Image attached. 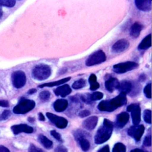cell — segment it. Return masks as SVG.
Listing matches in <instances>:
<instances>
[{
  "instance_id": "1",
  "label": "cell",
  "mask_w": 152,
  "mask_h": 152,
  "mask_svg": "<svg viewBox=\"0 0 152 152\" xmlns=\"http://www.w3.org/2000/svg\"><path fill=\"white\" fill-rule=\"evenodd\" d=\"M126 102V94L120 93L118 96L110 100H103L100 101L97 106V108L102 111L111 112L116 110L118 107L125 105Z\"/></svg>"
},
{
  "instance_id": "2",
  "label": "cell",
  "mask_w": 152,
  "mask_h": 152,
  "mask_svg": "<svg viewBox=\"0 0 152 152\" xmlns=\"http://www.w3.org/2000/svg\"><path fill=\"white\" fill-rule=\"evenodd\" d=\"M113 128V123L109 120L104 119L103 125L98 129L94 136L95 143L100 144L107 141L112 135Z\"/></svg>"
},
{
  "instance_id": "3",
  "label": "cell",
  "mask_w": 152,
  "mask_h": 152,
  "mask_svg": "<svg viewBox=\"0 0 152 152\" xmlns=\"http://www.w3.org/2000/svg\"><path fill=\"white\" fill-rule=\"evenodd\" d=\"M31 75L34 79L43 80L48 79L50 76L51 69L47 64H38L33 68Z\"/></svg>"
},
{
  "instance_id": "4",
  "label": "cell",
  "mask_w": 152,
  "mask_h": 152,
  "mask_svg": "<svg viewBox=\"0 0 152 152\" xmlns=\"http://www.w3.org/2000/svg\"><path fill=\"white\" fill-rule=\"evenodd\" d=\"M35 102L33 100L22 98L17 105L13 108V112L15 114H25L34 108Z\"/></svg>"
},
{
  "instance_id": "5",
  "label": "cell",
  "mask_w": 152,
  "mask_h": 152,
  "mask_svg": "<svg viewBox=\"0 0 152 152\" xmlns=\"http://www.w3.org/2000/svg\"><path fill=\"white\" fill-rule=\"evenodd\" d=\"M138 67V64L134 61H126L124 63H118L113 66L114 72L121 74L124 73Z\"/></svg>"
},
{
  "instance_id": "6",
  "label": "cell",
  "mask_w": 152,
  "mask_h": 152,
  "mask_svg": "<svg viewBox=\"0 0 152 152\" xmlns=\"http://www.w3.org/2000/svg\"><path fill=\"white\" fill-rule=\"evenodd\" d=\"M106 60V56L102 50L97 51L91 54L87 59L86 64L87 66H92L94 65L100 64Z\"/></svg>"
},
{
  "instance_id": "7",
  "label": "cell",
  "mask_w": 152,
  "mask_h": 152,
  "mask_svg": "<svg viewBox=\"0 0 152 152\" xmlns=\"http://www.w3.org/2000/svg\"><path fill=\"white\" fill-rule=\"evenodd\" d=\"M11 80L13 86L16 88L23 87L26 82L25 73L21 70H17L11 75Z\"/></svg>"
},
{
  "instance_id": "8",
  "label": "cell",
  "mask_w": 152,
  "mask_h": 152,
  "mask_svg": "<svg viewBox=\"0 0 152 152\" xmlns=\"http://www.w3.org/2000/svg\"><path fill=\"white\" fill-rule=\"evenodd\" d=\"M126 110L128 112H131L134 125H138L141 120V108L140 105L137 103L131 104L127 107Z\"/></svg>"
},
{
  "instance_id": "9",
  "label": "cell",
  "mask_w": 152,
  "mask_h": 152,
  "mask_svg": "<svg viewBox=\"0 0 152 152\" xmlns=\"http://www.w3.org/2000/svg\"><path fill=\"white\" fill-rule=\"evenodd\" d=\"M46 116L50 121L58 128L64 129L68 125V121L64 117H60L50 112H47Z\"/></svg>"
},
{
  "instance_id": "10",
  "label": "cell",
  "mask_w": 152,
  "mask_h": 152,
  "mask_svg": "<svg viewBox=\"0 0 152 152\" xmlns=\"http://www.w3.org/2000/svg\"><path fill=\"white\" fill-rule=\"evenodd\" d=\"M144 126L142 125H134L128 129V134L136 141H140L144 132Z\"/></svg>"
},
{
  "instance_id": "11",
  "label": "cell",
  "mask_w": 152,
  "mask_h": 152,
  "mask_svg": "<svg viewBox=\"0 0 152 152\" xmlns=\"http://www.w3.org/2000/svg\"><path fill=\"white\" fill-rule=\"evenodd\" d=\"M129 45V42L125 39H121L116 41L112 46V49L114 52H121L126 50Z\"/></svg>"
},
{
  "instance_id": "12",
  "label": "cell",
  "mask_w": 152,
  "mask_h": 152,
  "mask_svg": "<svg viewBox=\"0 0 152 152\" xmlns=\"http://www.w3.org/2000/svg\"><path fill=\"white\" fill-rule=\"evenodd\" d=\"M11 130L15 135L21 132L31 133L33 131V128L26 124H20L11 126Z\"/></svg>"
},
{
  "instance_id": "13",
  "label": "cell",
  "mask_w": 152,
  "mask_h": 152,
  "mask_svg": "<svg viewBox=\"0 0 152 152\" xmlns=\"http://www.w3.org/2000/svg\"><path fill=\"white\" fill-rule=\"evenodd\" d=\"M129 120V114L126 112H122L117 115L116 125L119 128H123Z\"/></svg>"
},
{
  "instance_id": "14",
  "label": "cell",
  "mask_w": 152,
  "mask_h": 152,
  "mask_svg": "<svg viewBox=\"0 0 152 152\" xmlns=\"http://www.w3.org/2000/svg\"><path fill=\"white\" fill-rule=\"evenodd\" d=\"M98 122V117L97 116H91L90 117L87 118L86 120H84L83 122V126L87 129V130H92L93 129Z\"/></svg>"
},
{
  "instance_id": "15",
  "label": "cell",
  "mask_w": 152,
  "mask_h": 152,
  "mask_svg": "<svg viewBox=\"0 0 152 152\" xmlns=\"http://www.w3.org/2000/svg\"><path fill=\"white\" fill-rule=\"evenodd\" d=\"M72 90L70 86L67 85H63L56 88L54 90V93L56 96H61L62 97H65L71 92Z\"/></svg>"
},
{
  "instance_id": "16",
  "label": "cell",
  "mask_w": 152,
  "mask_h": 152,
  "mask_svg": "<svg viewBox=\"0 0 152 152\" xmlns=\"http://www.w3.org/2000/svg\"><path fill=\"white\" fill-rule=\"evenodd\" d=\"M135 4L138 9L143 11H148L151 9V0H136Z\"/></svg>"
},
{
  "instance_id": "17",
  "label": "cell",
  "mask_w": 152,
  "mask_h": 152,
  "mask_svg": "<svg viewBox=\"0 0 152 152\" xmlns=\"http://www.w3.org/2000/svg\"><path fill=\"white\" fill-rule=\"evenodd\" d=\"M133 86L134 85L131 82L128 80H123L119 83L118 89L120 91V93H124L126 95L132 91Z\"/></svg>"
},
{
  "instance_id": "18",
  "label": "cell",
  "mask_w": 152,
  "mask_h": 152,
  "mask_svg": "<svg viewBox=\"0 0 152 152\" xmlns=\"http://www.w3.org/2000/svg\"><path fill=\"white\" fill-rule=\"evenodd\" d=\"M119 85V80L115 77H112L107 79L105 82V87L107 91L112 92L115 89H118Z\"/></svg>"
},
{
  "instance_id": "19",
  "label": "cell",
  "mask_w": 152,
  "mask_h": 152,
  "mask_svg": "<svg viewBox=\"0 0 152 152\" xmlns=\"http://www.w3.org/2000/svg\"><path fill=\"white\" fill-rule=\"evenodd\" d=\"M68 103L66 100L58 99L53 103V108L57 112H62L64 111L68 107Z\"/></svg>"
},
{
  "instance_id": "20",
  "label": "cell",
  "mask_w": 152,
  "mask_h": 152,
  "mask_svg": "<svg viewBox=\"0 0 152 152\" xmlns=\"http://www.w3.org/2000/svg\"><path fill=\"white\" fill-rule=\"evenodd\" d=\"M151 46V35L150 33L146 36L140 42L138 46V48L140 50H145Z\"/></svg>"
},
{
  "instance_id": "21",
  "label": "cell",
  "mask_w": 152,
  "mask_h": 152,
  "mask_svg": "<svg viewBox=\"0 0 152 152\" xmlns=\"http://www.w3.org/2000/svg\"><path fill=\"white\" fill-rule=\"evenodd\" d=\"M142 29V26L140 23L138 22H135L131 27L130 35L132 38H137L139 36Z\"/></svg>"
},
{
  "instance_id": "22",
  "label": "cell",
  "mask_w": 152,
  "mask_h": 152,
  "mask_svg": "<svg viewBox=\"0 0 152 152\" xmlns=\"http://www.w3.org/2000/svg\"><path fill=\"white\" fill-rule=\"evenodd\" d=\"M71 79V77H67L55 82H48V83H43L42 84L40 85L39 86V88H44V87H52V86H57V85H62L63 83H65V82L69 81Z\"/></svg>"
},
{
  "instance_id": "23",
  "label": "cell",
  "mask_w": 152,
  "mask_h": 152,
  "mask_svg": "<svg viewBox=\"0 0 152 152\" xmlns=\"http://www.w3.org/2000/svg\"><path fill=\"white\" fill-rule=\"evenodd\" d=\"M88 82L90 83V89L91 91L97 89L100 86L99 83L97 81V77L94 74L90 75L88 78Z\"/></svg>"
},
{
  "instance_id": "24",
  "label": "cell",
  "mask_w": 152,
  "mask_h": 152,
  "mask_svg": "<svg viewBox=\"0 0 152 152\" xmlns=\"http://www.w3.org/2000/svg\"><path fill=\"white\" fill-rule=\"evenodd\" d=\"M39 140L40 141V142L46 148H52V145H53V143L49 139L46 137H45L43 135H39Z\"/></svg>"
},
{
  "instance_id": "25",
  "label": "cell",
  "mask_w": 152,
  "mask_h": 152,
  "mask_svg": "<svg viewBox=\"0 0 152 152\" xmlns=\"http://www.w3.org/2000/svg\"><path fill=\"white\" fill-rule=\"evenodd\" d=\"M79 143L80 145V147L81 148V149L84 151H87L89 150L90 145V142L89 141L84 138H82L81 139H79Z\"/></svg>"
},
{
  "instance_id": "26",
  "label": "cell",
  "mask_w": 152,
  "mask_h": 152,
  "mask_svg": "<svg viewBox=\"0 0 152 152\" xmlns=\"http://www.w3.org/2000/svg\"><path fill=\"white\" fill-rule=\"evenodd\" d=\"M86 80L83 79H78V80L75 81L72 83V88L73 89H80V88H82L86 86Z\"/></svg>"
},
{
  "instance_id": "27",
  "label": "cell",
  "mask_w": 152,
  "mask_h": 152,
  "mask_svg": "<svg viewBox=\"0 0 152 152\" xmlns=\"http://www.w3.org/2000/svg\"><path fill=\"white\" fill-rule=\"evenodd\" d=\"M103 97V93L100 92H94L91 94H89V98L91 101H97L99 100H101Z\"/></svg>"
},
{
  "instance_id": "28",
  "label": "cell",
  "mask_w": 152,
  "mask_h": 152,
  "mask_svg": "<svg viewBox=\"0 0 152 152\" xmlns=\"http://www.w3.org/2000/svg\"><path fill=\"white\" fill-rule=\"evenodd\" d=\"M112 152H126V147L122 143L118 142L115 144Z\"/></svg>"
},
{
  "instance_id": "29",
  "label": "cell",
  "mask_w": 152,
  "mask_h": 152,
  "mask_svg": "<svg viewBox=\"0 0 152 152\" xmlns=\"http://www.w3.org/2000/svg\"><path fill=\"white\" fill-rule=\"evenodd\" d=\"M143 117L144 121L150 124L151 123V111L150 110H145L143 114Z\"/></svg>"
},
{
  "instance_id": "30",
  "label": "cell",
  "mask_w": 152,
  "mask_h": 152,
  "mask_svg": "<svg viewBox=\"0 0 152 152\" xmlns=\"http://www.w3.org/2000/svg\"><path fill=\"white\" fill-rule=\"evenodd\" d=\"M15 4L14 0H0V6L12 7Z\"/></svg>"
},
{
  "instance_id": "31",
  "label": "cell",
  "mask_w": 152,
  "mask_h": 152,
  "mask_svg": "<svg viewBox=\"0 0 152 152\" xmlns=\"http://www.w3.org/2000/svg\"><path fill=\"white\" fill-rule=\"evenodd\" d=\"M144 93L145 97L148 98H151V83H148L144 88Z\"/></svg>"
},
{
  "instance_id": "32",
  "label": "cell",
  "mask_w": 152,
  "mask_h": 152,
  "mask_svg": "<svg viewBox=\"0 0 152 152\" xmlns=\"http://www.w3.org/2000/svg\"><path fill=\"white\" fill-rule=\"evenodd\" d=\"M50 95V94L49 91H43L39 94V98L40 99V100L45 101L48 100L49 98Z\"/></svg>"
},
{
  "instance_id": "33",
  "label": "cell",
  "mask_w": 152,
  "mask_h": 152,
  "mask_svg": "<svg viewBox=\"0 0 152 152\" xmlns=\"http://www.w3.org/2000/svg\"><path fill=\"white\" fill-rule=\"evenodd\" d=\"M11 114V113L8 110H4L1 114H0V121L5 120L7 119H8Z\"/></svg>"
},
{
  "instance_id": "34",
  "label": "cell",
  "mask_w": 152,
  "mask_h": 152,
  "mask_svg": "<svg viewBox=\"0 0 152 152\" xmlns=\"http://www.w3.org/2000/svg\"><path fill=\"white\" fill-rule=\"evenodd\" d=\"M50 135L53 136L55 139H56L58 141H61V135L57 132L55 130H52L50 131Z\"/></svg>"
},
{
  "instance_id": "35",
  "label": "cell",
  "mask_w": 152,
  "mask_h": 152,
  "mask_svg": "<svg viewBox=\"0 0 152 152\" xmlns=\"http://www.w3.org/2000/svg\"><path fill=\"white\" fill-rule=\"evenodd\" d=\"M144 145L145 146H151V135L149 136H147L145 137L144 140V142H143Z\"/></svg>"
},
{
  "instance_id": "36",
  "label": "cell",
  "mask_w": 152,
  "mask_h": 152,
  "mask_svg": "<svg viewBox=\"0 0 152 152\" xmlns=\"http://www.w3.org/2000/svg\"><path fill=\"white\" fill-rule=\"evenodd\" d=\"M28 152H43L40 148L36 147L35 145L31 144L28 148Z\"/></svg>"
},
{
  "instance_id": "37",
  "label": "cell",
  "mask_w": 152,
  "mask_h": 152,
  "mask_svg": "<svg viewBox=\"0 0 152 152\" xmlns=\"http://www.w3.org/2000/svg\"><path fill=\"white\" fill-rule=\"evenodd\" d=\"M90 114V112L87 110H82L78 113V116L81 117H86L89 116Z\"/></svg>"
},
{
  "instance_id": "38",
  "label": "cell",
  "mask_w": 152,
  "mask_h": 152,
  "mask_svg": "<svg viewBox=\"0 0 152 152\" xmlns=\"http://www.w3.org/2000/svg\"><path fill=\"white\" fill-rule=\"evenodd\" d=\"M55 152H67V150L63 146H59L55 149Z\"/></svg>"
},
{
  "instance_id": "39",
  "label": "cell",
  "mask_w": 152,
  "mask_h": 152,
  "mask_svg": "<svg viewBox=\"0 0 152 152\" xmlns=\"http://www.w3.org/2000/svg\"><path fill=\"white\" fill-rule=\"evenodd\" d=\"M98 152H110L109 151V145H106L104 147H103L102 148H100Z\"/></svg>"
},
{
  "instance_id": "40",
  "label": "cell",
  "mask_w": 152,
  "mask_h": 152,
  "mask_svg": "<svg viewBox=\"0 0 152 152\" xmlns=\"http://www.w3.org/2000/svg\"><path fill=\"white\" fill-rule=\"evenodd\" d=\"M0 106L7 107L9 106V103L7 100H0Z\"/></svg>"
},
{
  "instance_id": "41",
  "label": "cell",
  "mask_w": 152,
  "mask_h": 152,
  "mask_svg": "<svg viewBox=\"0 0 152 152\" xmlns=\"http://www.w3.org/2000/svg\"><path fill=\"white\" fill-rule=\"evenodd\" d=\"M0 152H10V150L3 145H0Z\"/></svg>"
},
{
  "instance_id": "42",
  "label": "cell",
  "mask_w": 152,
  "mask_h": 152,
  "mask_svg": "<svg viewBox=\"0 0 152 152\" xmlns=\"http://www.w3.org/2000/svg\"><path fill=\"white\" fill-rule=\"evenodd\" d=\"M39 120H41V121H43L45 119L43 114L42 113H39Z\"/></svg>"
},
{
  "instance_id": "43",
  "label": "cell",
  "mask_w": 152,
  "mask_h": 152,
  "mask_svg": "<svg viewBox=\"0 0 152 152\" xmlns=\"http://www.w3.org/2000/svg\"><path fill=\"white\" fill-rule=\"evenodd\" d=\"M35 92H36V89H34V88L33 89H30L28 91V94H34Z\"/></svg>"
},
{
  "instance_id": "44",
  "label": "cell",
  "mask_w": 152,
  "mask_h": 152,
  "mask_svg": "<svg viewBox=\"0 0 152 152\" xmlns=\"http://www.w3.org/2000/svg\"><path fill=\"white\" fill-rule=\"evenodd\" d=\"M131 152H144L143 150L139 149V148H135L131 151Z\"/></svg>"
},
{
  "instance_id": "45",
  "label": "cell",
  "mask_w": 152,
  "mask_h": 152,
  "mask_svg": "<svg viewBox=\"0 0 152 152\" xmlns=\"http://www.w3.org/2000/svg\"><path fill=\"white\" fill-rule=\"evenodd\" d=\"M145 75H141V76L140 77V80H141V81H144V80H145Z\"/></svg>"
},
{
  "instance_id": "46",
  "label": "cell",
  "mask_w": 152,
  "mask_h": 152,
  "mask_svg": "<svg viewBox=\"0 0 152 152\" xmlns=\"http://www.w3.org/2000/svg\"><path fill=\"white\" fill-rule=\"evenodd\" d=\"M2 14H3V13H2V9H1V8L0 7V18L2 17Z\"/></svg>"
}]
</instances>
